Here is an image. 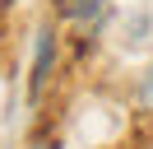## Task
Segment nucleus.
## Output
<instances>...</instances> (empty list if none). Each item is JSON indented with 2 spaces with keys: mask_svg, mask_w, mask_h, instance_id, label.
Listing matches in <instances>:
<instances>
[{
  "mask_svg": "<svg viewBox=\"0 0 153 149\" xmlns=\"http://www.w3.org/2000/svg\"><path fill=\"white\" fill-rule=\"evenodd\" d=\"M56 51H60L56 28H37V42H33V65H28V98H33V102L47 93L51 74H56Z\"/></svg>",
  "mask_w": 153,
  "mask_h": 149,
  "instance_id": "1",
  "label": "nucleus"
},
{
  "mask_svg": "<svg viewBox=\"0 0 153 149\" xmlns=\"http://www.w3.org/2000/svg\"><path fill=\"white\" fill-rule=\"evenodd\" d=\"M107 0H51V9H56L60 19H74V23H88V19L102 14Z\"/></svg>",
  "mask_w": 153,
  "mask_h": 149,
  "instance_id": "2",
  "label": "nucleus"
},
{
  "mask_svg": "<svg viewBox=\"0 0 153 149\" xmlns=\"http://www.w3.org/2000/svg\"><path fill=\"white\" fill-rule=\"evenodd\" d=\"M139 102H144V107H153V65L144 70V79H139Z\"/></svg>",
  "mask_w": 153,
  "mask_h": 149,
  "instance_id": "3",
  "label": "nucleus"
},
{
  "mask_svg": "<svg viewBox=\"0 0 153 149\" xmlns=\"http://www.w3.org/2000/svg\"><path fill=\"white\" fill-rule=\"evenodd\" d=\"M28 149H60V144H56L51 135H37V140H28Z\"/></svg>",
  "mask_w": 153,
  "mask_h": 149,
  "instance_id": "4",
  "label": "nucleus"
}]
</instances>
